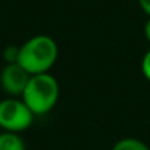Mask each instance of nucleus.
I'll return each mask as SVG.
<instances>
[{
  "label": "nucleus",
  "mask_w": 150,
  "mask_h": 150,
  "mask_svg": "<svg viewBox=\"0 0 150 150\" xmlns=\"http://www.w3.org/2000/svg\"><path fill=\"white\" fill-rule=\"evenodd\" d=\"M59 56V46L54 38L38 34L19 46L18 63L30 74H46L54 66Z\"/></svg>",
  "instance_id": "obj_1"
},
{
  "label": "nucleus",
  "mask_w": 150,
  "mask_h": 150,
  "mask_svg": "<svg viewBox=\"0 0 150 150\" xmlns=\"http://www.w3.org/2000/svg\"><path fill=\"white\" fill-rule=\"evenodd\" d=\"M60 96V87L57 80L50 72L31 75L30 81L21 96L31 112L37 115H46L57 105Z\"/></svg>",
  "instance_id": "obj_2"
},
{
  "label": "nucleus",
  "mask_w": 150,
  "mask_h": 150,
  "mask_svg": "<svg viewBox=\"0 0 150 150\" xmlns=\"http://www.w3.org/2000/svg\"><path fill=\"white\" fill-rule=\"evenodd\" d=\"M34 113L21 97H6L0 100V129L21 134L34 122Z\"/></svg>",
  "instance_id": "obj_3"
},
{
  "label": "nucleus",
  "mask_w": 150,
  "mask_h": 150,
  "mask_svg": "<svg viewBox=\"0 0 150 150\" xmlns=\"http://www.w3.org/2000/svg\"><path fill=\"white\" fill-rule=\"evenodd\" d=\"M31 75L16 62L6 63L0 72V87L8 97H21Z\"/></svg>",
  "instance_id": "obj_4"
},
{
  "label": "nucleus",
  "mask_w": 150,
  "mask_h": 150,
  "mask_svg": "<svg viewBox=\"0 0 150 150\" xmlns=\"http://www.w3.org/2000/svg\"><path fill=\"white\" fill-rule=\"evenodd\" d=\"M0 150H27V146L19 134L0 131Z\"/></svg>",
  "instance_id": "obj_5"
},
{
  "label": "nucleus",
  "mask_w": 150,
  "mask_h": 150,
  "mask_svg": "<svg viewBox=\"0 0 150 150\" xmlns=\"http://www.w3.org/2000/svg\"><path fill=\"white\" fill-rule=\"evenodd\" d=\"M112 150H150V147L141 141L140 138H135V137H125V138H121L118 140Z\"/></svg>",
  "instance_id": "obj_6"
},
{
  "label": "nucleus",
  "mask_w": 150,
  "mask_h": 150,
  "mask_svg": "<svg viewBox=\"0 0 150 150\" xmlns=\"http://www.w3.org/2000/svg\"><path fill=\"white\" fill-rule=\"evenodd\" d=\"M18 53H19V47L16 46H8L3 50V59L6 63H16L18 62Z\"/></svg>",
  "instance_id": "obj_7"
},
{
  "label": "nucleus",
  "mask_w": 150,
  "mask_h": 150,
  "mask_svg": "<svg viewBox=\"0 0 150 150\" xmlns=\"http://www.w3.org/2000/svg\"><path fill=\"white\" fill-rule=\"evenodd\" d=\"M141 72L144 75V78L150 83V49L144 53L141 59Z\"/></svg>",
  "instance_id": "obj_8"
},
{
  "label": "nucleus",
  "mask_w": 150,
  "mask_h": 150,
  "mask_svg": "<svg viewBox=\"0 0 150 150\" xmlns=\"http://www.w3.org/2000/svg\"><path fill=\"white\" fill-rule=\"evenodd\" d=\"M138 6L147 15V18H150V0H138Z\"/></svg>",
  "instance_id": "obj_9"
},
{
  "label": "nucleus",
  "mask_w": 150,
  "mask_h": 150,
  "mask_svg": "<svg viewBox=\"0 0 150 150\" xmlns=\"http://www.w3.org/2000/svg\"><path fill=\"white\" fill-rule=\"evenodd\" d=\"M144 37L150 43V18H147V21L144 24Z\"/></svg>",
  "instance_id": "obj_10"
}]
</instances>
